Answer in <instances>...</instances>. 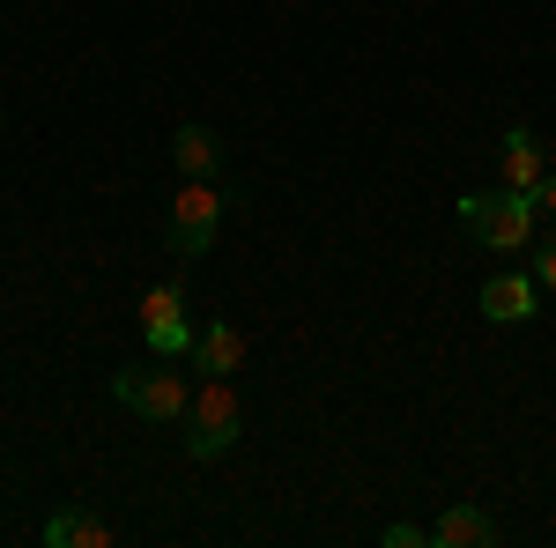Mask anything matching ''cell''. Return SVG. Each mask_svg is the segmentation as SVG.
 Segmentation results:
<instances>
[{"label": "cell", "instance_id": "1", "mask_svg": "<svg viewBox=\"0 0 556 548\" xmlns=\"http://www.w3.org/2000/svg\"><path fill=\"white\" fill-rule=\"evenodd\" d=\"M238 437H245V400H238V385L201 379V393L186 400V453L208 467V460H223Z\"/></svg>", "mask_w": 556, "mask_h": 548}, {"label": "cell", "instance_id": "2", "mask_svg": "<svg viewBox=\"0 0 556 548\" xmlns=\"http://www.w3.org/2000/svg\"><path fill=\"white\" fill-rule=\"evenodd\" d=\"M112 400H119V408H134L141 422H186L193 385L172 371V356H156V364H127V371L112 379Z\"/></svg>", "mask_w": 556, "mask_h": 548}, {"label": "cell", "instance_id": "3", "mask_svg": "<svg viewBox=\"0 0 556 548\" xmlns=\"http://www.w3.org/2000/svg\"><path fill=\"white\" fill-rule=\"evenodd\" d=\"M460 222H468L475 245H490V253H519V245L534 238V201L513 193V186H497V193H468V201H460Z\"/></svg>", "mask_w": 556, "mask_h": 548}, {"label": "cell", "instance_id": "4", "mask_svg": "<svg viewBox=\"0 0 556 548\" xmlns=\"http://www.w3.org/2000/svg\"><path fill=\"white\" fill-rule=\"evenodd\" d=\"M215 230H223V193H215V178H186V193L172 201V222H164L172 253L178 259H201L215 245Z\"/></svg>", "mask_w": 556, "mask_h": 548}, {"label": "cell", "instance_id": "5", "mask_svg": "<svg viewBox=\"0 0 556 548\" xmlns=\"http://www.w3.org/2000/svg\"><path fill=\"white\" fill-rule=\"evenodd\" d=\"M141 334H149L156 356H193V319H186V290L178 282L141 290Z\"/></svg>", "mask_w": 556, "mask_h": 548}, {"label": "cell", "instance_id": "6", "mask_svg": "<svg viewBox=\"0 0 556 548\" xmlns=\"http://www.w3.org/2000/svg\"><path fill=\"white\" fill-rule=\"evenodd\" d=\"M542 170H549V156H542V133H534V127H513L505 141H497V186L534 193V186H542Z\"/></svg>", "mask_w": 556, "mask_h": 548}, {"label": "cell", "instance_id": "7", "mask_svg": "<svg viewBox=\"0 0 556 548\" xmlns=\"http://www.w3.org/2000/svg\"><path fill=\"white\" fill-rule=\"evenodd\" d=\"M497 541V519L482 505H445L430 519V548H490Z\"/></svg>", "mask_w": 556, "mask_h": 548}, {"label": "cell", "instance_id": "8", "mask_svg": "<svg viewBox=\"0 0 556 548\" xmlns=\"http://www.w3.org/2000/svg\"><path fill=\"white\" fill-rule=\"evenodd\" d=\"M534 296H542L534 275H490V282H482V319L519 327V319H534Z\"/></svg>", "mask_w": 556, "mask_h": 548}, {"label": "cell", "instance_id": "9", "mask_svg": "<svg viewBox=\"0 0 556 548\" xmlns=\"http://www.w3.org/2000/svg\"><path fill=\"white\" fill-rule=\"evenodd\" d=\"M193 364H201V379H238V364H245V334H238L230 319H208V327L193 334Z\"/></svg>", "mask_w": 556, "mask_h": 548}, {"label": "cell", "instance_id": "10", "mask_svg": "<svg viewBox=\"0 0 556 548\" xmlns=\"http://www.w3.org/2000/svg\"><path fill=\"white\" fill-rule=\"evenodd\" d=\"M45 548H112V526H104L97 511L67 505V511H52V519H45Z\"/></svg>", "mask_w": 556, "mask_h": 548}, {"label": "cell", "instance_id": "11", "mask_svg": "<svg viewBox=\"0 0 556 548\" xmlns=\"http://www.w3.org/2000/svg\"><path fill=\"white\" fill-rule=\"evenodd\" d=\"M172 156H178V170H186V178H215V170H223V141H215L208 127H178Z\"/></svg>", "mask_w": 556, "mask_h": 548}, {"label": "cell", "instance_id": "12", "mask_svg": "<svg viewBox=\"0 0 556 548\" xmlns=\"http://www.w3.org/2000/svg\"><path fill=\"white\" fill-rule=\"evenodd\" d=\"M379 541H386V548H430V526H408V519H393Z\"/></svg>", "mask_w": 556, "mask_h": 548}, {"label": "cell", "instance_id": "13", "mask_svg": "<svg viewBox=\"0 0 556 548\" xmlns=\"http://www.w3.org/2000/svg\"><path fill=\"white\" fill-rule=\"evenodd\" d=\"M527 201H534V215H549V222H556V170H542V186H534Z\"/></svg>", "mask_w": 556, "mask_h": 548}, {"label": "cell", "instance_id": "14", "mask_svg": "<svg viewBox=\"0 0 556 548\" xmlns=\"http://www.w3.org/2000/svg\"><path fill=\"white\" fill-rule=\"evenodd\" d=\"M534 282L556 290V238H542V253H534Z\"/></svg>", "mask_w": 556, "mask_h": 548}]
</instances>
